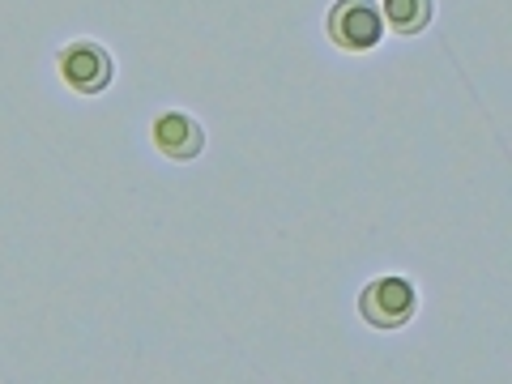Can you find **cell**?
<instances>
[{"instance_id":"6da1fadb","label":"cell","mask_w":512,"mask_h":384,"mask_svg":"<svg viewBox=\"0 0 512 384\" xmlns=\"http://www.w3.org/2000/svg\"><path fill=\"white\" fill-rule=\"evenodd\" d=\"M329 35L333 43L350 47V52H367V47L384 39V18L372 0H342L329 13Z\"/></svg>"},{"instance_id":"7a4b0ae2","label":"cell","mask_w":512,"mask_h":384,"mask_svg":"<svg viewBox=\"0 0 512 384\" xmlns=\"http://www.w3.org/2000/svg\"><path fill=\"white\" fill-rule=\"evenodd\" d=\"M363 316L372 320V325H380V329L406 325V320L414 316V286L406 278H397V274L372 282L363 291Z\"/></svg>"},{"instance_id":"3957f363","label":"cell","mask_w":512,"mask_h":384,"mask_svg":"<svg viewBox=\"0 0 512 384\" xmlns=\"http://www.w3.org/2000/svg\"><path fill=\"white\" fill-rule=\"evenodd\" d=\"M60 77L82 94H99L111 82V56L99 43H73L60 52Z\"/></svg>"},{"instance_id":"277c9868","label":"cell","mask_w":512,"mask_h":384,"mask_svg":"<svg viewBox=\"0 0 512 384\" xmlns=\"http://www.w3.org/2000/svg\"><path fill=\"white\" fill-rule=\"evenodd\" d=\"M154 146L167 158H197L205 146V133L184 111H167V116H158V124H154Z\"/></svg>"},{"instance_id":"5b68a950","label":"cell","mask_w":512,"mask_h":384,"mask_svg":"<svg viewBox=\"0 0 512 384\" xmlns=\"http://www.w3.org/2000/svg\"><path fill=\"white\" fill-rule=\"evenodd\" d=\"M380 18L389 22L397 35H419L431 22V0H384Z\"/></svg>"}]
</instances>
